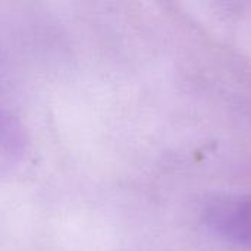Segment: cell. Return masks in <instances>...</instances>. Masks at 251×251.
<instances>
[{"instance_id": "1", "label": "cell", "mask_w": 251, "mask_h": 251, "mask_svg": "<svg viewBox=\"0 0 251 251\" xmlns=\"http://www.w3.org/2000/svg\"><path fill=\"white\" fill-rule=\"evenodd\" d=\"M204 224L218 238L251 249V196L213 201L204 210Z\"/></svg>"}, {"instance_id": "2", "label": "cell", "mask_w": 251, "mask_h": 251, "mask_svg": "<svg viewBox=\"0 0 251 251\" xmlns=\"http://www.w3.org/2000/svg\"><path fill=\"white\" fill-rule=\"evenodd\" d=\"M25 140L18 122L0 112V174L13 166L24 154Z\"/></svg>"}]
</instances>
